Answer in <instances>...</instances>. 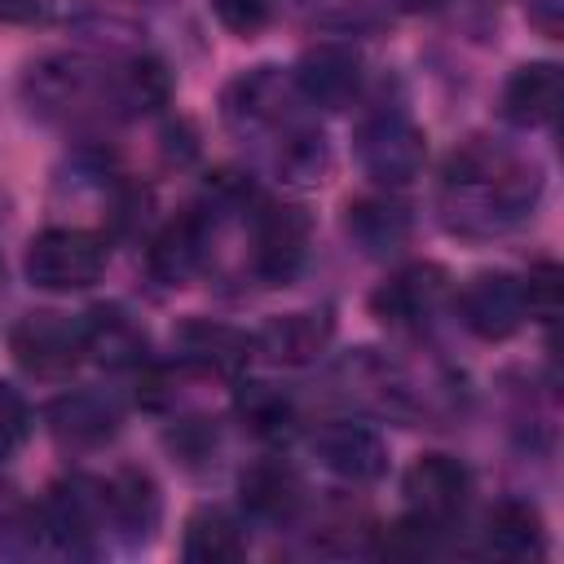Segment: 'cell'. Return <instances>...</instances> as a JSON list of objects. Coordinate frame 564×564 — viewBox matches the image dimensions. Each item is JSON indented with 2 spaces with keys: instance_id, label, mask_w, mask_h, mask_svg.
Wrapping results in <instances>:
<instances>
[{
  "instance_id": "cell-19",
  "label": "cell",
  "mask_w": 564,
  "mask_h": 564,
  "mask_svg": "<svg viewBox=\"0 0 564 564\" xmlns=\"http://www.w3.org/2000/svg\"><path fill=\"white\" fill-rule=\"evenodd\" d=\"M159 507H163V502H159V485H154L141 467H123V471H115L110 480H101V511H106L115 524L132 529V533L154 529Z\"/></svg>"
},
{
  "instance_id": "cell-10",
  "label": "cell",
  "mask_w": 564,
  "mask_h": 564,
  "mask_svg": "<svg viewBox=\"0 0 564 564\" xmlns=\"http://www.w3.org/2000/svg\"><path fill=\"white\" fill-rule=\"evenodd\" d=\"M295 88L322 110H344L361 93V57L339 44H317L300 57Z\"/></svg>"
},
{
  "instance_id": "cell-12",
  "label": "cell",
  "mask_w": 564,
  "mask_h": 564,
  "mask_svg": "<svg viewBox=\"0 0 564 564\" xmlns=\"http://www.w3.org/2000/svg\"><path fill=\"white\" fill-rule=\"evenodd\" d=\"M145 260H150V273H154L163 286L189 282V278L203 269V260H207V220H203L198 212H185V216L167 220V225L154 234Z\"/></svg>"
},
{
  "instance_id": "cell-21",
  "label": "cell",
  "mask_w": 564,
  "mask_h": 564,
  "mask_svg": "<svg viewBox=\"0 0 564 564\" xmlns=\"http://www.w3.org/2000/svg\"><path fill=\"white\" fill-rule=\"evenodd\" d=\"M485 538H489V551L507 555V560H529V555H542V546H546V529H542L538 507H529L520 498H507L489 511Z\"/></svg>"
},
{
  "instance_id": "cell-1",
  "label": "cell",
  "mask_w": 564,
  "mask_h": 564,
  "mask_svg": "<svg viewBox=\"0 0 564 564\" xmlns=\"http://www.w3.org/2000/svg\"><path fill=\"white\" fill-rule=\"evenodd\" d=\"M106 273V242L88 229H44L26 247V278L44 291H84Z\"/></svg>"
},
{
  "instance_id": "cell-2",
  "label": "cell",
  "mask_w": 564,
  "mask_h": 564,
  "mask_svg": "<svg viewBox=\"0 0 564 564\" xmlns=\"http://www.w3.org/2000/svg\"><path fill=\"white\" fill-rule=\"evenodd\" d=\"M13 361L35 379H66L84 361V326L66 313H26L9 330Z\"/></svg>"
},
{
  "instance_id": "cell-14",
  "label": "cell",
  "mask_w": 564,
  "mask_h": 564,
  "mask_svg": "<svg viewBox=\"0 0 564 564\" xmlns=\"http://www.w3.org/2000/svg\"><path fill=\"white\" fill-rule=\"evenodd\" d=\"M48 427H53L57 441L93 449V445H106L119 432V405L106 392H88V388L66 392L48 405Z\"/></svg>"
},
{
  "instance_id": "cell-22",
  "label": "cell",
  "mask_w": 564,
  "mask_h": 564,
  "mask_svg": "<svg viewBox=\"0 0 564 564\" xmlns=\"http://www.w3.org/2000/svg\"><path fill=\"white\" fill-rule=\"evenodd\" d=\"M286 79L273 70V66H260L251 75H242L229 93H225V115L229 119H247V123H260V119H278L282 106H286Z\"/></svg>"
},
{
  "instance_id": "cell-18",
  "label": "cell",
  "mask_w": 564,
  "mask_h": 564,
  "mask_svg": "<svg viewBox=\"0 0 564 564\" xmlns=\"http://www.w3.org/2000/svg\"><path fill=\"white\" fill-rule=\"evenodd\" d=\"M238 494L247 516L256 520H291L295 507L304 502V485L295 476V467H286L282 458H260L238 476Z\"/></svg>"
},
{
  "instance_id": "cell-8",
  "label": "cell",
  "mask_w": 564,
  "mask_h": 564,
  "mask_svg": "<svg viewBox=\"0 0 564 564\" xmlns=\"http://www.w3.org/2000/svg\"><path fill=\"white\" fill-rule=\"evenodd\" d=\"M313 454L322 458L326 471L361 485V480H375L383 476L388 467V445L375 427L366 423H352V419H330L313 432Z\"/></svg>"
},
{
  "instance_id": "cell-4",
  "label": "cell",
  "mask_w": 564,
  "mask_h": 564,
  "mask_svg": "<svg viewBox=\"0 0 564 564\" xmlns=\"http://www.w3.org/2000/svg\"><path fill=\"white\" fill-rule=\"evenodd\" d=\"M308 251V216L304 207L264 203L251 216V273L269 286H286Z\"/></svg>"
},
{
  "instance_id": "cell-11",
  "label": "cell",
  "mask_w": 564,
  "mask_h": 564,
  "mask_svg": "<svg viewBox=\"0 0 564 564\" xmlns=\"http://www.w3.org/2000/svg\"><path fill=\"white\" fill-rule=\"evenodd\" d=\"M330 335H335L330 313H282L251 335V348H260L278 366H308L326 352Z\"/></svg>"
},
{
  "instance_id": "cell-27",
  "label": "cell",
  "mask_w": 564,
  "mask_h": 564,
  "mask_svg": "<svg viewBox=\"0 0 564 564\" xmlns=\"http://www.w3.org/2000/svg\"><path fill=\"white\" fill-rule=\"evenodd\" d=\"M207 4H212L216 22L234 35H242V40L260 35L264 22H269V0H207Z\"/></svg>"
},
{
  "instance_id": "cell-16",
  "label": "cell",
  "mask_w": 564,
  "mask_h": 564,
  "mask_svg": "<svg viewBox=\"0 0 564 564\" xmlns=\"http://www.w3.org/2000/svg\"><path fill=\"white\" fill-rule=\"evenodd\" d=\"M79 326H84V357H93V361H101L110 370L145 366V330L123 308L101 304Z\"/></svg>"
},
{
  "instance_id": "cell-23",
  "label": "cell",
  "mask_w": 564,
  "mask_h": 564,
  "mask_svg": "<svg viewBox=\"0 0 564 564\" xmlns=\"http://www.w3.org/2000/svg\"><path fill=\"white\" fill-rule=\"evenodd\" d=\"M234 410L238 419L256 432V436H282L291 423H295V405L282 388L273 383H242L238 397H234Z\"/></svg>"
},
{
  "instance_id": "cell-28",
  "label": "cell",
  "mask_w": 564,
  "mask_h": 564,
  "mask_svg": "<svg viewBox=\"0 0 564 564\" xmlns=\"http://www.w3.org/2000/svg\"><path fill=\"white\" fill-rule=\"evenodd\" d=\"M31 436V410L13 383H0V458Z\"/></svg>"
},
{
  "instance_id": "cell-13",
  "label": "cell",
  "mask_w": 564,
  "mask_h": 564,
  "mask_svg": "<svg viewBox=\"0 0 564 564\" xmlns=\"http://www.w3.org/2000/svg\"><path fill=\"white\" fill-rule=\"evenodd\" d=\"M22 93L40 115H70L93 97V70L79 57H44L26 70Z\"/></svg>"
},
{
  "instance_id": "cell-25",
  "label": "cell",
  "mask_w": 564,
  "mask_h": 564,
  "mask_svg": "<svg viewBox=\"0 0 564 564\" xmlns=\"http://www.w3.org/2000/svg\"><path fill=\"white\" fill-rule=\"evenodd\" d=\"M278 167L295 185H322L326 172H330V145H326V137L313 132V128L291 132L282 141V150H278Z\"/></svg>"
},
{
  "instance_id": "cell-17",
  "label": "cell",
  "mask_w": 564,
  "mask_h": 564,
  "mask_svg": "<svg viewBox=\"0 0 564 564\" xmlns=\"http://www.w3.org/2000/svg\"><path fill=\"white\" fill-rule=\"evenodd\" d=\"M344 229L366 256H392L410 242V212L388 194H366L348 203Z\"/></svg>"
},
{
  "instance_id": "cell-15",
  "label": "cell",
  "mask_w": 564,
  "mask_h": 564,
  "mask_svg": "<svg viewBox=\"0 0 564 564\" xmlns=\"http://www.w3.org/2000/svg\"><path fill=\"white\" fill-rule=\"evenodd\" d=\"M560 97H564V75L555 62H529L520 66L507 88H502V115L520 128H542L560 115Z\"/></svg>"
},
{
  "instance_id": "cell-7",
  "label": "cell",
  "mask_w": 564,
  "mask_h": 564,
  "mask_svg": "<svg viewBox=\"0 0 564 564\" xmlns=\"http://www.w3.org/2000/svg\"><path fill=\"white\" fill-rule=\"evenodd\" d=\"M401 485H405V498H410L414 516H423L432 524H445L449 516L463 511V502L471 494V471L454 454H419Z\"/></svg>"
},
{
  "instance_id": "cell-5",
  "label": "cell",
  "mask_w": 564,
  "mask_h": 564,
  "mask_svg": "<svg viewBox=\"0 0 564 564\" xmlns=\"http://www.w3.org/2000/svg\"><path fill=\"white\" fill-rule=\"evenodd\" d=\"M524 286L511 273H476L458 291V322L476 339H511L524 326Z\"/></svg>"
},
{
  "instance_id": "cell-20",
  "label": "cell",
  "mask_w": 564,
  "mask_h": 564,
  "mask_svg": "<svg viewBox=\"0 0 564 564\" xmlns=\"http://www.w3.org/2000/svg\"><path fill=\"white\" fill-rule=\"evenodd\" d=\"M185 560L189 564H234L247 555V542H242V529L234 524L229 511L220 507H198L189 520H185V542H181Z\"/></svg>"
},
{
  "instance_id": "cell-3",
  "label": "cell",
  "mask_w": 564,
  "mask_h": 564,
  "mask_svg": "<svg viewBox=\"0 0 564 564\" xmlns=\"http://www.w3.org/2000/svg\"><path fill=\"white\" fill-rule=\"evenodd\" d=\"M357 159L366 167V176H375L379 185H405L423 172L427 159V137L414 119L405 115H375L357 128Z\"/></svg>"
},
{
  "instance_id": "cell-9",
  "label": "cell",
  "mask_w": 564,
  "mask_h": 564,
  "mask_svg": "<svg viewBox=\"0 0 564 564\" xmlns=\"http://www.w3.org/2000/svg\"><path fill=\"white\" fill-rule=\"evenodd\" d=\"M441 295H445V269L441 264H405L370 295V313L383 326L410 330L441 304Z\"/></svg>"
},
{
  "instance_id": "cell-29",
  "label": "cell",
  "mask_w": 564,
  "mask_h": 564,
  "mask_svg": "<svg viewBox=\"0 0 564 564\" xmlns=\"http://www.w3.org/2000/svg\"><path fill=\"white\" fill-rule=\"evenodd\" d=\"M44 18V0H0V22L4 26H26Z\"/></svg>"
},
{
  "instance_id": "cell-30",
  "label": "cell",
  "mask_w": 564,
  "mask_h": 564,
  "mask_svg": "<svg viewBox=\"0 0 564 564\" xmlns=\"http://www.w3.org/2000/svg\"><path fill=\"white\" fill-rule=\"evenodd\" d=\"M441 0H405V9H436Z\"/></svg>"
},
{
  "instance_id": "cell-24",
  "label": "cell",
  "mask_w": 564,
  "mask_h": 564,
  "mask_svg": "<svg viewBox=\"0 0 564 564\" xmlns=\"http://www.w3.org/2000/svg\"><path fill=\"white\" fill-rule=\"evenodd\" d=\"M167 93H172V75H167V66H163L159 57H137V62H128V66L119 70V79H115V101H119L123 110H132V115L163 106Z\"/></svg>"
},
{
  "instance_id": "cell-26",
  "label": "cell",
  "mask_w": 564,
  "mask_h": 564,
  "mask_svg": "<svg viewBox=\"0 0 564 564\" xmlns=\"http://www.w3.org/2000/svg\"><path fill=\"white\" fill-rule=\"evenodd\" d=\"M520 286H524V308H529V317H538V322H555V317H560V300H564L560 264L538 260V264L529 269V278H520Z\"/></svg>"
},
{
  "instance_id": "cell-6",
  "label": "cell",
  "mask_w": 564,
  "mask_h": 564,
  "mask_svg": "<svg viewBox=\"0 0 564 564\" xmlns=\"http://www.w3.org/2000/svg\"><path fill=\"white\" fill-rule=\"evenodd\" d=\"M172 348H176L181 366H189L194 375H207V379H234L251 357V339L238 326H225L212 317L181 322L172 335Z\"/></svg>"
}]
</instances>
